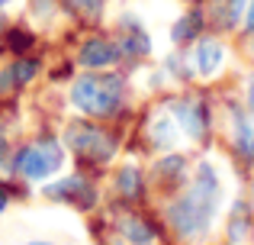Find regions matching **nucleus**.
I'll list each match as a JSON object with an SVG mask.
<instances>
[{"instance_id":"f257e3e1","label":"nucleus","mask_w":254,"mask_h":245,"mask_svg":"<svg viewBox=\"0 0 254 245\" xmlns=\"http://www.w3.org/2000/svg\"><path fill=\"white\" fill-rule=\"evenodd\" d=\"M219 207V181L212 164H199L196 184L190 194H184L177 203L171 207V226L177 229L184 239H203L212 226V216Z\"/></svg>"},{"instance_id":"f03ea898","label":"nucleus","mask_w":254,"mask_h":245,"mask_svg":"<svg viewBox=\"0 0 254 245\" xmlns=\"http://www.w3.org/2000/svg\"><path fill=\"white\" fill-rule=\"evenodd\" d=\"M71 103L87 116H113L123 103V78L116 75H87L74 81Z\"/></svg>"},{"instance_id":"7ed1b4c3","label":"nucleus","mask_w":254,"mask_h":245,"mask_svg":"<svg viewBox=\"0 0 254 245\" xmlns=\"http://www.w3.org/2000/svg\"><path fill=\"white\" fill-rule=\"evenodd\" d=\"M64 162V152L58 145V139L45 136L29 142L26 149H19V155L13 158V168L26 177V181H45L49 174H55Z\"/></svg>"},{"instance_id":"20e7f679","label":"nucleus","mask_w":254,"mask_h":245,"mask_svg":"<svg viewBox=\"0 0 254 245\" xmlns=\"http://www.w3.org/2000/svg\"><path fill=\"white\" fill-rule=\"evenodd\" d=\"M68 145L87 162H106V158H113V149H116V142L103 129H93V126H71Z\"/></svg>"},{"instance_id":"39448f33","label":"nucleus","mask_w":254,"mask_h":245,"mask_svg":"<svg viewBox=\"0 0 254 245\" xmlns=\"http://www.w3.org/2000/svg\"><path fill=\"white\" fill-rule=\"evenodd\" d=\"M171 116L184 126L193 139L206 136V129H209V113H206V103H174V107H171Z\"/></svg>"},{"instance_id":"423d86ee","label":"nucleus","mask_w":254,"mask_h":245,"mask_svg":"<svg viewBox=\"0 0 254 245\" xmlns=\"http://www.w3.org/2000/svg\"><path fill=\"white\" fill-rule=\"evenodd\" d=\"M119 55H123V49H119V45L106 42V39H90V42L81 45L77 62H81L84 68H106V65H113Z\"/></svg>"},{"instance_id":"0eeeda50","label":"nucleus","mask_w":254,"mask_h":245,"mask_svg":"<svg viewBox=\"0 0 254 245\" xmlns=\"http://www.w3.org/2000/svg\"><path fill=\"white\" fill-rule=\"evenodd\" d=\"M222 55H225V52H222V45H219L216 39H203V42L187 55V58H190V71H193V75H203V78L212 75V71L222 65Z\"/></svg>"},{"instance_id":"6e6552de","label":"nucleus","mask_w":254,"mask_h":245,"mask_svg":"<svg viewBox=\"0 0 254 245\" xmlns=\"http://www.w3.org/2000/svg\"><path fill=\"white\" fill-rule=\"evenodd\" d=\"M45 194L55 197V200H71V203H77V207H90L93 203L90 184H84L81 177H64V181H58V184H49Z\"/></svg>"},{"instance_id":"1a4fd4ad","label":"nucleus","mask_w":254,"mask_h":245,"mask_svg":"<svg viewBox=\"0 0 254 245\" xmlns=\"http://www.w3.org/2000/svg\"><path fill=\"white\" fill-rule=\"evenodd\" d=\"M36 71H39V62L36 58H23V62H16V65H10V68L0 75V90H13V87H23V84H29L32 78H36Z\"/></svg>"},{"instance_id":"9d476101","label":"nucleus","mask_w":254,"mask_h":245,"mask_svg":"<svg viewBox=\"0 0 254 245\" xmlns=\"http://www.w3.org/2000/svg\"><path fill=\"white\" fill-rule=\"evenodd\" d=\"M126 36H123V55H132V58H138V55H148V49H151V42H148V36L142 32V26L135 23V19H126Z\"/></svg>"},{"instance_id":"9b49d317","label":"nucleus","mask_w":254,"mask_h":245,"mask_svg":"<svg viewBox=\"0 0 254 245\" xmlns=\"http://www.w3.org/2000/svg\"><path fill=\"white\" fill-rule=\"evenodd\" d=\"M245 6H248V0H216V3H212V16H216V23L222 26V29H232V26L238 23Z\"/></svg>"},{"instance_id":"f8f14e48","label":"nucleus","mask_w":254,"mask_h":245,"mask_svg":"<svg viewBox=\"0 0 254 245\" xmlns=\"http://www.w3.org/2000/svg\"><path fill=\"white\" fill-rule=\"evenodd\" d=\"M199 26H203V16H199V10H190L184 19H177L171 29V39L174 42H190V39L199 36Z\"/></svg>"},{"instance_id":"ddd939ff","label":"nucleus","mask_w":254,"mask_h":245,"mask_svg":"<svg viewBox=\"0 0 254 245\" xmlns=\"http://www.w3.org/2000/svg\"><path fill=\"white\" fill-rule=\"evenodd\" d=\"M174 139H177V123H174V116H158L155 123H151V142L155 145H174Z\"/></svg>"},{"instance_id":"4468645a","label":"nucleus","mask_w":254,"mask_h":245,"mask_svg":"<svg viewBox=\"0 0 254 245\" xmlns=\"http://www.w3.org/2000/svg\"><path fill=\"white\" fill-rule=\"evenodd\" d=\"M116 181H119V194L123 197H138L142 194V174H138L135 168H123Z\"/></svg>"},{"instance_id":"2eb2a0df","label":"nucleus","mask_w":254,"mask_h":245,"mask_svg":"<svg viewBox=\"0 0 254 245\" xmlns=\"http://www.w3.org/2000/svg\"><path fill=\"white\" fill-rule=\"evenodd\" d=\"M123 233L129 236L132 245H148L151 239H155V233H151V229L145 226L142 220H126V223H123Z\"/></svg>"},{"instance_id":"dca6fc26","label":"nucleus","mask_w":254,"mask_h":245,"mask_svg":"<svg viewBox=\"0 0 254 245\" xmlns=\"http://www.w3.org/2000/svg\"><path fill=\"white\" fill-rule=\"evenodd\" d=\"M245 26H248V29L254 32V0H251L248 6H245Z\"/></svg>"},{"instance_id":"f3484780","label":"nucleus","mask_w":254,"mask_h":245,"mask_svg":"<svg viewBox=\"0 0 254 245\" xmlns=\"http://www.w3.org/2000/svg\"><path fill=\"white\" fill-rule=\"evenodd\" d=\"M6 155H10V145H6V139L0 136V168H6Z\"/></svg>"},{"instance_id":"a211bd4d","label":"nucleus","mask_w":254,"mask_h":245,"mask_svg":"<svg viewBox=\"0 0 254 245\" xmlns=\"http://www.w3.org/2000/svg\"><path fill=\"white\" fill-rule=\"evenodd\" d=\"M3 210H6V190L0 187V213H3Z\"/></svg>"},{"instance_id":"6ab92c4d","label":"nucleus","mask_w":254,"mask_h":245,"mask_svg":"<svg viewBox=\"0 0 254 245\" xmlns=\"http://www.w3.org/2000/svg\"><path fill=\"white\" fill-rule=\"evenodd\" d=\"M248 103H251V110H254V81H251V87H248Z\"/></svg>"},{"instance_id":"aec40b11","label":"nucleus","mask_w":254,"mask_h":245,"mask_svg":"<svg viewBox=\"0 0 254 245\" xmlns=\"http://www.w3.org/2000/svg\"><path fill=\"white\" fill-rule=\"evenodd\" d=\"M3 29H6V19H3V16H0V32H3Z\"/></svg>"},{"instance_id":"412c9836","label":"nucleus","mask_w":254,"mask_h":245,"mask_svg":"<svg viewBox=\"0 0 254 245\" xmlns=\"http://www.w3.org/2000/svg\"><path fill=\"white\" fill-rule=\"evenodd\" d=\"M248 149H251V155H254V139H251V142H248Z\"/></svg>"},{"instance_id":"4be33fe9","label":"nucleus","mask_w":254,"mask_h":245,"mask_svg":"<svg viewBox=\"0 0 254 245\" xmlns=\"http://www.w3.org/2000/svg\"><path fill=\"white\" fill-rule=\"evenodd\" d=\"M29 245H52V242H29Z\"/></svg>"},{"instance_id":"5701e85b","label":"nucleus","mask_w":254,"mask_h":245,"mask_svg":"<svg viewBox=\"0 0 254 245\" xmlns=\"http://www.w3.org/2000/svg\"><path fill=\"white\" fill-rule=\"evenodd\" d=\"M6 3H10V0H0V6H6Z\"/></svg>"}]
</instances>
